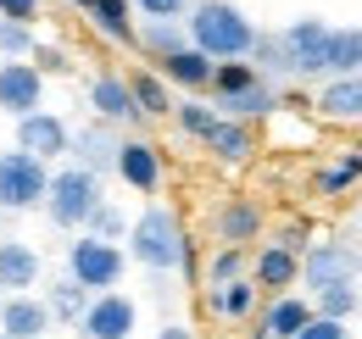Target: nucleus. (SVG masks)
Returning <instances> with one entry per match:
<instances>
[{
	"label": "nucleus",
	"mask_w": 362,
	"mask_h": 339,
	"mask_svg": "<svg viewBox=\"0 0 362 339\" xmlns=\"http://www.w3.org/2000/svg\"><path fill=\"white\" fill-rule=\"evenodd\" d=\"M123 239H129L123 256L134 267H145L151 278H168V273H189L195 267V245L184 234V217L173 206H162V201H151L139 217H129V234Z\"/></svg>",
	"instance_id": "nucleus-1"
},
{
	"label": "nucleus",
	"mask_w": 362,
	"mask_h": 339,
	"mask_svg": "<svg viewBox=\"0 0 362 339\" xmlns=\"http://www.w3.org/2000/svg\"><path fill=\"white\" fill-rule=\"evenodd\" d=\"M184 34L206 61H245L257 44V23L234 6V0H189L184 11Z\"/></svg>",
	"instance_id": "nucleus-2"
},
{
	"label": "nucleus",
	"mask_w": 362,
	"mask_h": 339,
	"mask_svg": "<svg viewBox=\"0 0 362 339\" xmlns=\"http://www.w3.org/2000/svg\"><path fill=\"white\" fill-rule=\"evenodd\" d=\"M106 201V184L84 167H50V189H45V217L50 228H62V234H84V222L90 212Z\"/></svg>",
	"instance_id": "nucleus-3"
},
{
	"label": "nucleus",
	"mask_w": 362,
	"mask_h": 339,
	"mask_svg": "<svg viewBox=\"0 0 362 339\" xmlns=\"http://www.w3.org/2000/svg\"><path fill=\"white\" fill-rule=\"evenodd\" d=\"M123 273H129V256H123V245L95 239V234L67 239V278H73L84 295H106V290H117V284H123Z\"/></svg>",
	"instance_id": "nucleus-4"
},
{
	"label": "nucleus",
	"mask_w": 362,
	"mask_h": 339,
	"mask_svg": "<svg viewBox=\"0 0 362 339\" xmlns=\"http://www.w3.org/2000/svg\"><path fill=\"white\" fill-rule=\"evenodd\" d=\"M301 284H307V295L362 284V245L357 239H313L301 251Z\"/></svg>",
	"instance_id": "nucleus-5"
},
{
	"label": "nucleus",
	"mask_w": 362,
	"mask_h": 339,
	"mask_svg": "<svg viewBox=\"0 0 362 339\" xmlns=\"http://www.w3.org/2000/svg\"><path fill=\"white\" fill-rule=\"evenodd\" d=\"M45 189H50V167L40 156H28V150H0V212L6 217L45 206Z\"/></svg>",
	"instance_id": "nucleus-6"
},
{
	"label": "nucleus",
	"mask_w": 362,
	"mask_h": 339,
	"mask_svg": "<svg viewBox=\"0 0 362 339\" xmlns=\"http://www.w3.org/2000/svg\"><path fill=\"white\" fill-rule=\"evenodd\" d=\"M290 78H323V50H329V23L323 17H296L279 28Z\"/></svg>",
	"instance_id": "nucleus-7"
},
{
	"label": "nucleus",
	"mask_w": 362,
	"mask_h": 339,
	"mask_svg": "<svg viewBox=\"0 0 362 339\" xmlns=\"http://www.w3.org/2000/svg\"><path fill=\"white\" fill-rule=\"evenodd\" d=\"M134 328H139V306L123 290L90 295L84 317H78V339H134Z\"/></svg>",
	"instance_id": "nucleus-8"
},
{
	"label": "nucleus",
	"mask_w": 362,
	"mask_h": 339,
	"mask_svg": "<svg viewBox=\"0 0 362 339\" xmlns=\"http://www.w3.org/2000/svg\"><path fill=\"white\" fill-rule=\"evenodd\" d=\"M11 150H28V156H40L50 167V162H62L73 150V128L56 112H28V117H17V145Z\"/></svg>",
	"instance_id": "nucleus-9"
},
{
	"label": "nucleus",
	"mask_w": 362,
	"mask_h": 339,
	"mask_svg": "<svg viewBox=\"0 0 362 339\" xmlns=\"http://www.w3.org/2000/svg\"><path fill=\"white\" fill-rule=\"evenodd\" d=\"M84 100H90L95 123H106V128H134V123H145V117H139V106H134V95H129V78H123V73H112V67L90 78Z\"/></svg>",
	"instance_id": "nucleus-10"
},
{
	"label": "nucleus",
	"mask_w": 362,
	"mask_h": 339,
	"mask_svg": "<svg viewBox=\"0 0 362 339\" xmlns=\"http://www.w3.org/2000/svg\"><path fill=\"white\" fill-rule=\"evenodd\" d=\"M0 112L11 123L28 112H45V73L34 61H0Z\"/></svg>",
	"instance_id": "nucleus-11"
},
{
	"label": "nucleus",
	"mask_w": 362,
	"mask_h": 339,
	"mask_svg": "<svg viewBox=\"0 0 362 339\" xmlns=\"http://www.w3.org/2000/svg\"><path fill=\"white\" fill-rule=\"evenodd\" d=\"M262 228H268V212H262V201H251V195H228L223 206H218V245L251 251V245L262 239Z\"/></svg>",
	"instance_id": "nucleus-12"
},
{
	"label": "nucleus",
	"mask_w": 362,
	"mask_h": 339,
	"mask_svg": "<svg viewBox=\"0 0 362 339\" xmlns=\"http://www.w3.org/2000/svg\"><path fill=\"white\" fill-rule=\"evenodd\" d=\"M112 172H117L134 195H156V189H162V172H168L162 167V145H151V139H123Z\"/></svg>",
	"instance_id": "nucleus-13"
},
{
	"label": "nucleus",
	"mask_w": 362,
	"mask_h": 339,
	"mask_svg": "<svg viewBox=\"0 0 362 339\" xmlns=\"http://www.w3.org/2000/svg\"><path fill=\"white\" fill-rule=\"evenodd\" d=\"M45 278V261L28 239H0V295H34Z\"/></svg>",
	"instance_id": "nucleus-14"
},
{
	"label": "nucleus",
	"mask_w": 362,
	"mask_h": 339,
	"mask_svg": "<svg viewBox=\"0 0 362 339\" xmlns=\"http://www.w3.org/2000/svg\"><path fill=\"white\" fill-rule=\"evenodd\" d=\"M117 145H123V133L117 128H106V123H84L78 133H73V167H84L95 172V178H106V172L117 167Z\"/></svg>",
	"instance_id": "nucleus-15"
},
{
	"label": "nucleus",
	"mask_w": 362,
	"mask_h": 339,
	"mask_svg": "<svg viewBox=\"0 0 362 339\" xmlns=\"http://www.w3.org/2000/svg\"><path fill=\"white\" fill-rule=\"evenodd\" d=\"M50 328L56 323L40 295H0V334L6 339H45Z\"/></svg>",
	"instance_id": "nucleus-16"
},
{
	"label": "nucleus",
	"mask_w": 362,
	"mask_h": 339,
	"mask_svg": "<svg viewBox=\"0 0 362 339\" xmlns=\"http://www.w3.org/2000/svg\"><path fill=\"white\" fill-rule=\"evenodd\" d=\"M212 67H218V61H206L195 44H184V50H173V56L156 61V73L168 78V89H184V95H206V89H212Z\"/></svg>",
	"instance_id": "nucleus-17"
},
{
	"label": "nucleus",
	"mask_w": 362,
	"mask_h": 339,
	"mask_svg": "<svg viewBox=\"0 0 362 339\" xmlns=\"http://www.w3.org/2000/svg\"><path fill=\"white\" fill-rule=\"evenodd\" d=\"M251 284L268 290V295H290L301 284V256L279 251V245H262V251L251 256Z\"/></svg>",
	"instance_id": "nucleus-18"
},
{
	"label": "nucleus",
	"mask_w": 362,
	"mask_h": 339,
	"mask_svg": "<svg viewBox=\"0 0 362 339\" xmlns=\"http://www.w3.org/2000/svg\"><path fill=\"white\" fill-rule=\"evenodd\" d=\"M201 145H206L223 167H245V162L257 156V128H251V123H234V117H218L212 133H206Z\"/></svg>",
	"instance_id": "nucleus-19"
},
{
	"label": "nucleus",
	"mask_w": 362,
	"mask_h": 339,
	"mask_svg": "<svg viewBox=\"0 0 362 339\" xmlns=\"http://www.w3.org/2000/svg\"><path fill=\"white\" fill-rule=\"evenodd\" d=\"M84 17H90V28L106 44H134V34H139L134 6H129V0H90V6H84Z\"/></svg>",
	"instance_id": "nucleus-20"
},
{
	"label": "nucleus",
	"mask_w": 362,
	"mask_h": 339,
	"mask_svg": "<svg viewBox=\"0 0 362 339\" xmlns=\"http://www.w3.org/2000/svg\"><path fill=\"white\" fill-rule=\"evenodd\" d=\"M212 112H218V117H234V123H257V117H273V112H279V84L257 78L251 89H240V95H228V100H212Z\"/></svg>",
	"instance_id": "nucleus-21"
},
{
	"label": "nucleus",
	"mask_w": 362,
	"mask_h": 339,
	"mask_svg": "<svg viewBox=\"0 0 362 339\" xmlns=\"http://www.w3.org/2000/svg\"><path fill=\"white\" fill-rule=\"evenodd\" d=\"M313 106L323 123H362V78H329Z\"/></svg>",
	"instance_id": "nucleus-22"
},
{
	"label": "nucleus",
	"mask_w": 362,
	"mask_h": 339,
	"mask_svg": "<svg viewBox=\"0 0 362 339\" xmlns=\"http://www.w3.org/2000/svg\"><path fill=\"white\" fill-rule=\"evenodd\" d=\"M323 78H362V28H329L323 50Z\"/></svg>",
	"instance_id": "nucleus-23"
},
{
	"label": "nucleus",
	"mask_w": 362,
	"mask_h": 339,
	"mask_svg": "<svg viewBox=\"0 0 362 339\" xmlns=\"http://www.w3.org/2000/svg\"><path fill=\"white\" fill-rule=\"evenodd\" d=\"M307 323H313V300L296 295V290L290 295H273V306L262 311V334L268 339H296Z\"/></svg>",
	"instance_id": "nucleus-24"
},
{
	"label": "nucleus",
	"mask_w": 362,
	"mask_h": 339,
	"mask_svg": "<svg viewBox=\"0 0 362 339\" xmlns=\"http://www.w3.org/2000/svg\"><path fill=\"white\" fill-rule=\"evenodd\" d=\"M129 78V95H134L139 117H173V89L156 67H139V73H123Z\"/></svg>",
	"instance_id": "nucleus-25"
},
{
	"label": "nucleus",
	"mask_w": 362,
	"mask_h": 339,
	"mask_svg": "<svg viewBox=\"0 0 362 339\" xmlns=\"http://www.w3.org/2000/svg\"><path fill=\"white\" fill-rule=\"evenodd\" d=\"M357 184H362V150H346V156H334L329 167H317L313 195L317 201H340V195H351Z\"/></svg>",
	"instance_id": "nucleus-26"
},
{
	"label": "nucleus",
	"mask_w": 362,
	"mask_h": 339,
	"mask_svg": "<svg viewBox=\"0 0 362 339\" xmlns=\"http://www.w3.org/2000/svg\"><path fill=\"white\" fill-rule=\"evenodd\" d=\"M257 284H251V273L245 278H234V284H223V290H206V306H212V317H228V323H245L251 311H257Z\"/></svg>",
	"instance_id": "nucleus-27"
},
{
	"label": "nucleus",
	"mask_w": 362,
	"mask_h": 339,
	"mask_svg": "<svg viewBox=\"0 0 362 339\" xmlns=\"http://www.w3.org/2000/svg\"><path fill=\"white\" fill-rule=\"evenodd\" d=\"M184 44H189L184 23H139V34H134V50H145L151 61L173 56V50H184Z\"/></svg>",
	"instance_id": "nucleus-28"
},
{
	"label": "nucleus",
	"mask_w": 362,
	"mask_h": 339,
	"mask_svg": "<svg viewBox=\"0 0 362 339\" xmlns=\"http://www.w3.org/2000/svg\"><path fill=\"white\" fill-rule=\"evenodd\" d=\"M307 300H313V317H323V323H351L362 311V284H340V290H323Z\"/></svg>",
	"instance_id": "nucleus-29"
},
{
	"label": "nucleus",
	"mask_w": 362,
	"mask_h": 339,
	"mask_svg": "<svg viewBox=\"0 0 362 339\" xmlns=\"http://www.w3.org/2000/svg\"><path fill=\"white\" fill-rule=\"evenodd\" d=\"M45 311H50V323H67V328H78V317H84V306H90V295L73 284V278H62V284H50L45 295Z\"/></svg>",
	"instance_id": "nucleus-30"
},
{
	"label": "nucleus",
	"mask_w": 362,
	"mask_h": 339,
	"mask_svg": "<svg viewBox=\"0 0 362 339\" xmlns=\"http://www.w3.org/2000/svg\"><path fill=\"white\" fill-rule=\"evenodd\" d=\"M268 84L279 78H290V61H284V44H279V28H257V44H251V56H245Z\"/></svg>",
	"instance_id": "nucleus-31"
},
{
	"label": "nucleus",
	"mask_w": 362,
	"mask_h": 339,
	"mask_svg": "<svg viewBox=\"0 0 362 339\" xmlns=\"http://www.w3.org/2000/svg\"><path fill=\"white\" fill-rule=\"evenodd\" d=\"M173 123H179L189 139H206V133H212V123H218V112H212V100L184 95V100H173Z\"/></svg>",
	"instance_id": "nucleus-32"
},
{
	"label": "nucleus",
	"mask_w": 362,
	"mask_h": 339,
	"mask_svg": "<svg viewBox=\"0 0 362 339\" xmlns=\"http://www.w3.org/2000/svg\"><path fill=\"white\" fill-rule=\"evenodd\" d=\"M251 273V251H234V245H218V256L206 261V290H223L234 278Z\"/></svg>",
	"instance_id": "nucleus-33"
},
{
	"label": "nucleus",
	"mask_w": 362,
	"mask_h": 339,
	"mask_svg": "<svg viewBox=\"0 0 362 339\" xmlns=\"http://www.w3.org/2000/svg\"><path fill=\"white\" fill-rule=\"evenodd\" d=\"M257 78H262V73H257L251 61H218V67H212V89H206V95H212V100H228V95L251 89Z\"/></svg>",
	"instance_id": "nucleus-34"
},
{
	"label": "nucleus",
	"mask_w": 362,
	"mask_h": 339,
	"mask_svg": "<svg viewBox=\"0 0 362 339\" xmlns=\"http://www.w3.org/2000/svg\"><path fill=\"white\" fill-rule=\"evenodd\" d=\"M84 234H95V239H112V245H117V239L129 234V217L117 212L112 201H100V206L90 212V222H84Z\"/></svg>",
	"instance_id": "nucleus-35"
},
{
	"label": "nucleus",
	"mask_w": 362,
	"mask_h": 339,
	"mask_svg": "<svg viewBox=\"0 0 362 339\" xmlns=\"http://www.w3.org/2000/svg\"><path fill=\"white\" fill-rule=\"evenodd\" d=\"M34 28H28V23H0V56H6V61H28V56H34Z\"/></svg>",
	"instance_id": "nucleus-36"
},
{
	"label": "nucleus",
	"mask_w": 362,
	"mask_h": 339,
	"mask_svg": "<svg viewBox=\"0 0 362 339\" xmlns=\"http://www.w3.org/2000/svg\"><path fill=\"white\" fill-rule=\"evenodd\" d=\"M129 6L145 23H184V11H189V0H129Z\"/></svg>",
	"instance_id": "nucleus-37"
},
{
	"label": "nucleus",
	"mask_w": 362,
	"mask_h": 339,
	"mask_svg": "<svg viewBox=\"0 0 362 339\" xmlns=\"http://www.w3.org/2000/svg\"><path fill=\"white\" fill-rule=\"evenodd\" d=\"M268 245H279V251H290V256H301V251H307V245H313V228H307V222L296 217V222H284V228L273 234Z\"/></svg>",
	"instance_id": "nucleus-38"
},
{
	"label": "nucleus",
	"mask_w": 362,
	"mask_h": 339,
	"mask_svg": "<svg viewBox=\"0 0 362 339\" xmlns=\"http://www.w3.org/2000/svg\"><path fill=\"white\" fill-rule=\"evenodd\" d=\"M45 17V0H0V23H40Z\"/></svg>",
	"instance_id": "nucleus-39"
},
{
	"label": "nucleus",
	"mask_w": 362,
	"mask_h": 339,
	"mask_svg": "<svg viewBox=\"0 0 362 339\" xmlns=\"http://www.w3.org/2000/svg\"><path fill=\"white\" fill-rule=\"evenodd\" d=\"M28 61H34V67H40V73H67V67H73V61H67V50H56V44H34V56H28Z\"/></svg>",
	"instance_id": "nucleus-40"
},
{
	"label": "nucleus",
	"mask_w": 362,
	"mask_h": 339,
	"mask_svg": "<svg viewBox=\"0 0 362 339\" xmlns=\"http://www.w3.org/2000/svg\"><path fill=\"white\" fill-rule=\"evenodd\" d=\"M296 339H351V323H323V317H313Z\"/></svg>",
	"instance_id": "nucleus-41"
},
{
	"label": "nucleus",
	"mask_w": 362,
	"mask_h": 339,
	"mask_svg": "<svg viewBox=\"0 0 362 339\" xmlns=\"http://www.w3.org/2000/svg\"><path fill=\"white\" fill-rule=\"evenodd\" d=\"M156 339H195V328H189V323H162Z\"/></svg>",
	"instance_id": "nucleus-42"
},
{
	"label": "nucleus",
	"mask_w": 362,
	"mask_h": 339,
	"mask_svg": "<svg viewBox=\"0 0 362 339\" xmlns=\"http://www.w3.org/2000/svg\"><path fill=\"white\" fill-rule=\"evenodd\" d=\"M67 6H78V11H84V6H90V0H67Z\"/></svg>",
	"instance_id": "nucleus-43"
},
{
	"label": "nucleus",
	"mask_w": 362,
	"mask_h": 339,
	"mask_svg": "<svg viewBox=\"0 0 362 339\" xmlns=\"http://www.w3.org/2000/svg\"><path fill=\"white\" fill-rule=\"evenodd\" d=\"M257 339H268V334H262V328H257Z\"/></svg>",
	"instance_id": "nucleus-44"
},
{
	"label": "nucleus",
	"mask_w": 362,
	"mask_h": 339,
	"mask_svg": "<svg viewBox=\"0 0 362 339\" xmlns=\"http://www.w3.org/2000/svg\"><path fill=\"white\" fill-rule=\"evenodd\" d=\"M357 150H362V145H357Z\"/></svg>",
	"instance_id": "nucleus-45"
},
{
	"label": "nucleus",
	"mask_w": 362,
	"mask_h": 339,
	"mask_svg": "<svg viewBox=\"0 0 362 339\" xmlns=\"http://www.w3.org/2000/svg\"><path fill=\"white\" fill-rule=\"evenodd\" d=\"M0 339H6V334H0Z\"/></svg>",
	"instance_id": "nucleus-46"
}]
</instances>
